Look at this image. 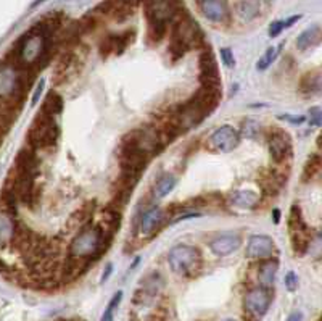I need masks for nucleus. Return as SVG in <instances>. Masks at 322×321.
I'll list each match as a JSON object with an SVG mask.
<instances>
[{"mask_svg":"<svg viewBox=\"0 0 322 321\" xmlns=\"http://www.w3.org/2000/svg\"><path fill=\"white\" fill-rule=\"evenodd\" d=\"M111 241L113 236L106 234L99 223H90L73 238L68 247V253L74 259H84L92 263L108 250Z\"/></svg>","mask_w":322,"mask_h":321,"instance_id":"1","label":"nucleus"},{"mask_svg":"<svg viewBox=\"0 0 322 321\" xmlns=\"http://www.w3.org/2000/svg\"><path fill=\"white\" fill-rule=\"evenodd\" d=\"M203 36L198 25L190 16L180 15L173 21V31H171V44L169 55L173 61H177L184 57V53L193 47H198Z\"/></svg>","mask_w":322,"mask_h":321,"instance_id":"2","label":"nucleus"},{"mask_svg":"<svg viewBox=\"0 0 322 321\" xmlns=\"http://www.w3.org/2000/svg\"><path fill=\"white\" fill-rule=\"evenodd\" d=\"M123 141L134 145L137 151H141L148 158L159 154L169 144L168 137L163 134L156 123H148L141 126L139 130L131 131L124 136Z\"/></svg>","mask_w":322,"mask_h":321,"instance_id":"3","label":"nucleus"},{"mask_svg":"<svg viewBox=\"0 0 322 321\" xmlns=\"http://www.w3.org/2000/svg\"><path fill=\"white\" fill-rule=\"evenodd\" d=\"M60 127L57 120L50 115L39 112L28 131V144L34 151H49L58 142Z\"/></svg>","mask_w":322,"mask_h":321,"instance_id":"4","label":"nucleus"},{"mask_svg":"<svg viewBox=\"0 0 322 321\" xmlns=\"http://www.w3.org/2000/svg\"><path fill=\"white\" fill-rule=\"evenodd\" d=\"M171 270L184 277H193L203 266L201 252L193 245H176L168 255Z\"/></svg>","mask_w":322,"mask_h":321,"instance_id":"5","label":"nucleus"},{"mask_svg":"<svg viewBox=\"0 0 322 321\" xmlns=\"http://www.w3.org/2000/svg\"><path fill=\"white\" fill-rule=\"evenodd\" d=\"M272 291L269 287L258 286L250 289L243 298V312L245 318L248 316L250 321H260L271 307Z\"/></svg>","mask_w":322,"mask_h":321,"instance_id":"6","label":"nucleus"},{"mask_svg":"<svg viewBox=\"0 0 322 321\" xmlns=\"http://www.w3.org/2000/svg\"><path fill=\"white\" fill-rule=\"evenodd\" d=\"M144 2L148 23L168 26L182 15L177 0H144Z\"/></svg>","mask_w":322,"mask_h":321,"instance_id":"7","label":"nucleus"},{"mask_svg":"<svg viewBox=\"0 0 322 321\" xmlns=\"http://www.w3.org/2000/svg\"><path fill=\"white\" fill-rule=\"evenodd\" d=\"M169 217V211L161 208L158 205H153L141 213L139 218V232L144 239H148L156 234V231L161 229V226L166 223Z\"/></svg>","mask_w":322,"mask_h":321,"instance_id":"8","label":"nucleus"},{"mask_svg":"<svg viewBox=\"0 0 322 321\" xmlns=\"http://www.w3.org/2000/svg\"><path fill=\"white\" fill-rule=\"evenodd\" d=\"M213 151L221 154H229L240 144V133L231 124H224L214 131L208 141Z\"/></svg>","mask_w":322,"mask_h":321,"instance_id":"9","label":"nucleus"},{"mask_svg":"<svg viewBox=\"0 0 322 321\" xmlns=\"http://www.w3.org/2000/svg\"><path fill=\"white\" fill-rule=\"evenodd\" d=\"M267 148L272 162L284 163L285 160L292 157V141L285 131L282 130H272L267 137Z\"/></svg>","mask_w":322,"mask_h":321,"instance_id":"10","label":"nucleus"},{"mask_svg":"<svg viewBox=\"0 0 322 321\" xmlns=\"http://www.w3.org/2000/svg\"><path fill=\"white\" fill-rule=\"evenodd\" d=\"M12 169H15L16 173L23 175V176L36 179L40 175V163H39V158L36 155L34 148H31L29 145L21 148L16 155L15 165Z\"/></svg>","mask_w":322,"mask_h":321,"instance_id":"11","label":"nucleus"},{"mask_svg":"<svg viewBox=\"0 0 322 321\" xmlns=\"http://www.w3.org/2000/svg\"><path fill=\"white\" fill-rule=\"evenodd\" d=\"M275 252V242L269 236H251L246 245V256L250 260L261 262L266 259H271Z\"/></svg>","mask_w":322,"mask_h":321,"instance_id":"12","label":"nucleus"},{"mask_svg":"<svg viewBox=\"0 0 322 321\" xmlns=\"http://www.w3.org/2000/svg\"><path fill=\"white\" fill-rule=\"evenodd\" d=\"M198 65H200V82L203 88H221L218 63L210 52L201 53Z\"/></svg>","mask_w":322,"mask_h":321,"instance_id":"13","label":"nucleus"},{"mask_svg":"<svg viewBox=\"0 0 322 321\" xmlns=\"http://www.w3.org/2000/svg\"><path fill=\"white\" fill-rule=\"evenodd\" d=\"M200 12L213 23H225L231 18L227 0H200Z\"/></svg>","mask_w":322,"mask_h":321,"instance_id":"14","label":"nucleus"},{"mask_svg":"<svg viewBox=\"0 0 322 321\" xmlns=\"http://www.w3.org/2000/svg\"><path fill=\"white\" fill-rule=\"evenodd\" d=\"M242 245V238L239 234H224V236H218L214 238L210 242V249L214 255L218 256H227L231 253H234Z\"/></svg>","mask_w":322,"mask_h":321,"instance_id":"15","label":"nucleus"},{"mask_svg":"<svg viewBox=\"0 0 322 321\" xmlns=\"http://www.w3.org/2000/svg\"><path fill=\"white\" fill-rule=\"evenodd\" d=\"M277 270H279V262L272 259V256L261 260L260 265H258V281H260V286L271 289L275 281Z\"/></svg>","mask_w":322,"mask_h":321,"instance_id":"16","label":"nucleus"},{"mask_svg":"<svg viewBox=\"0 0 322 321\" xmlns=\"http://www.w3.org/2000/svg\"><path fill=\"white\" fill-rule=\"evenodd\" d=\"M229 199L239 208H256L260 205V196L255 194L253 190H246V189L235 190L234 194H231Z\"/></svg>","mask_w":322,"mask_h":321,"instance_id":"17","label":"nucleus"},{"mask_svg":"<svg viewBox=\"0 0 322 321\" xmlns=\"http://www.w3.org/2000/svg\"><path fill=\"white\" fill-rule=\"evenodd\" d=\"M235 15L242 19L243 23H248V21L255 19L260 15V0H240V2L235 5Z\"/></svg>","mask_w":322,"mask_h":321,"instance_id":"18","label":"nucleus"},{"mask_svg":"<svg viewBox=\"0 0 322 321\" xmlns=\"http://www.w3.org/2000/svg\"><path fill=\"white\" fill-rule=\"evenodd\" d=\"M15 223H16V218L8 217L7 213L0 211V249H4L12 244L13 234H15Z\"/></svg>","mask_w":322,"mask_h":321,"instance_id":"19","label":"nucleus"},{"mask_svg":"<svg viewBox=\"0 0 322 321\" xmlns=\"http://www.w3.org/2000/svg\"><path fill=\"white\" fill-rule=\"evenodd\" d=\"M40 112L45 113V115L53 116V118H57V116L63 112V99H61V95L57 94V92H53V91H50L45 95Z\"/></svg>","mask_w":322,"mask_h":321,"instance_id":"20","label":"nucleus"},{"mask_svg":"<svg viewBox=\"0 0 322 321\" xmlns=\"http://www.w3.org/2000/svg\"><path fill=\"white\" fill-rule=\"evenodd\" d=\"M320 39V29L319 26H313V28H308L306 31H303L302 34L298 36L296 39V47L300 50H308L309 47L316 46Z\"/></svg>","mask_w":322,"mask_h":321,"instance_id":"21","label":"nucleus"},{"mask_svg":"<svg viewBox=\"0 0 322 321\" xmlns=\"http://www.w3.org/2000/svg\"><path fill=\"white\" fill-rule=\"evenodd\" d=\"M176 183L177 181L173 175H165L155 186V196L158 199H163V197L169 196L171 192H173V189L176 187Z\"/></svg>","mask_w":322,"mask_h":321,"instance_id":"22","label":"nucleus"},{"mask_svg":"<svg viewBox=\"0 0 322 321\" xmlns=\"http://www.w3.org/2000/svg\"><path fill=\"white\" fill-rule=\"evenodd\" d=\"M300 89H302L303 92H306V94L319 92L320 91V76H319V73H316L314 76L311 73L306 74V76H303L302 82H300Z\"/></svg>","mask_w":322,"mask_h":321,"instance_id":"23","label":"nucleus"},{"mask_svg":"<svg viewBox=\"0 0 322 321\" xmlns=\"http://www.w3.org/2000/svg\"><path fill=\"white\" fill-rule=\"evenodd\" d=\"M319 171H320V158H319V155H311V158L308 160V163L305 166L303 179L305 181H311L314 176L319 175Z\"/></svg>","mask_w":322,"mask_h":321,"instance_id":"24","label":"nucleus"},{"mask_svg":"<svg viewBox=\"0 0 322 321\" xmlns=\"http://www.w3.org/2000/svg\"><path fill=\"white\" fill-rule=\"evenodd\" d=\"M275 57H277V49L275 47H269L266 52H264V55L258 60V63H256V68L258 70H266V68H269L271 65H272V61L275 60Z\"/></svg>","mask_w":322,"mask_h":321,"instance_id":"25","label":"nucleus"},{"mask_svg":"<svg viewBox=\"0 0 322 321\" xmlns=\"http://www.w3.org/2000/svg\"><path fill=\"white\" fill-rule=\"evenodd\" d=\"M121 298H123V292H121V291H118V292L113 295V298H111L110 305L106 307L105 313H103V316H102V321H113V313H114V308H116L118 305H120Z\"/></svg>","mask_w":322,"mask_h":321,"instance_id":"26","label":"nucleus"},{"mask_svg":"<svg viewBox=\"0 0 322 321\" xmlns=\"http://www.w3.org/2000/svg\"><path fill=\"white\" fill-rule=\"evenodd\" d=\"M221 60H222V63H224V67H227V68H234V65H235L234 53H232V50L227 49V47L221 49Z\"/></svg>","mask_w":322,"mask_h":321,"instance_id":"27","label":"nucleus"},{"mask_svg":"<svg viewBox=\"0 0 322 321\" xmlns=\"http://www.w3.org/2000/svg\"><path fill=\"white\" fill-rule=\"evenodd\" d=\"M243 133H245V136L246 137H256V134H260V124L258 123H255V121H246V123H243Z\"/></svg>","mask_w":322,"mask_h":321,"instance_id":"28","label":"nucleus"},{"mask_svg":"<svg viewBox=\"0 0 322 321\" xmlns=\"http://www.w3.org/2000/svg\"><path fill=\"white\" fill-rule=\"evenodd\" d=\"M285 286H287V289H288L290 292L296 291V287H298V277H296V274L293 271H288L285 274Z\"/></svg>","mask_w":322,"mask_h":321,"instance_id":"29","label":"nucleus"},{"mask_svg":"<svg viewBox=\"0 0 322 321\" xmlns=\"http://www.w3.org/2000/svg\"><path fill=\"white\" fill-rule=\"evenodd\" d=\"M284 29H285L284 21H274V23L271 25V28H269V36L271 37H277Z\"/></svg>","mask_w":322,"mask_h":321,"instance_id":"30","label":"nucleus"},{"mask_svg":"<svg viewBox=\"0 0 322 321\" xmlns=\"http://www.w3.org/2000/svg\"><path fill=\"white\" fill-rule=\"evenodd\" d=\"M282 120H285V121H288V123H292V124H302L303 121H305V116H292V115H284V116H281Z\"/></svg>","mask_w":322,"mask_h":321,"instance_id":"31","label":"nucleus"},{"mask_svg":"<svg viewBox=\"0 0 322 321\" xmlns=\"http://www.w3.org/2000/svg\"><path fill=\"white\" fill-rule=\"evenodd\" d=\"M44 85H45V81L44 79H40V82L37 84V89H36V94H34V97H32V103H37L39 102V97H40V94L42 91H44Z\"/></svg>","mask_w":322,"mask_h":321,"instance_id":"32","label":"nucleus"},{"mask_svg":"<svg viewBox=\"0 0 322 321\" xmlns=\"http://www.w3.org/2000/svg\"><path fill=\"white\" fill-rule=\"evenodd\" d=\"M302 319H303V315L300 312H295L287 318V321H302Z\"/></svg>","mask_w":322,"mask_h":321,"instance_id":"33","label":"nucleus"},{"mask_svg":"<svg viewBox=\"0 0 322 321\" xmlns=\"http://www.w3.org/2000/svg\"><path fill=\"white\" fill-rule=\"evenodd\" d=\"M272 217H274V223H275V224L281 223V211H279L277 208L272 210Z\"/></svg>","mask_w":322,"mask_h":321,"instance_id":"34","label":"nucleus"},{"mask_svg":"<svg viewBox=\"0 0 322 321\" xmlns=\"http://www.w3.org/2000/svg\"><path fill=\"white\" fill-rule=\"evenodd\" d=\"M111 270H113V266H111V265H108V266H106V271H105V273H103V276H102V283L108 280V276H110Z\"/></svg>","mask_w":322,"mask_h":321,"instance_id":"35","label":"nucleus"},{"mask_svg":"<svg viewBox=\"0 0 322 321\" xmlns=\"http://www.w3.org/2000/svg\"><path fill=\"white\" fill-rule=\"evenodd\" d=\"M224 321H235V319H224Z\"/></svg>","mask_w":322,"mask_h":321,"instance_id":"36","label":"nucleus"}]
</instances>
